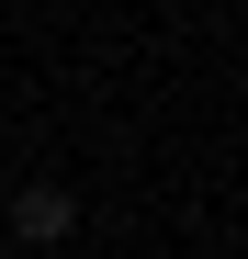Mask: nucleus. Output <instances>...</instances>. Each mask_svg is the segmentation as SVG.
Segmentation results:
<instances>
[{
    "mask_svg": "<svg viewBox=\"0 0 248 259\" xmlns=\"http://www.w3.org/2000/svg\"><path fill=\"white\" fill-rule=\"evenodd\" d=\"M68 214H79V203H68L57 181H34V192H12V237H34V248H46V237H68Z\"/></svg>",
    "mask_w": 248,
    "mask_h": 259,
    "instance_id": "1",
    "label": "nucleus"
}]
</instances>
